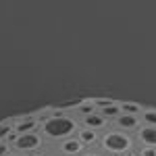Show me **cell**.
Wrapping results in <instances>:
<instances>
[{
    "instance_id": "cell-16",
    "label": "cell",
    "mask_w": 156,
    "mask_h": 156,
    "mask_svg": "<svg viewBox=\"0 0 156 156\" xmlns=\"http://www.w3.org/2000/svg\"><path fill=\"white\" fill-rule=\"evenodd\" d=\"M79 156H104V154H102L98 148H92V150H83V152H81Z\"/></svg>"
},
{
    "instance_id": "cell-19",
    "label": "cell",
    "mask_w": 156,
    "mask_h": 156,
    "mask_svg": "<svg viewBox=\"0 0 156 156\" xmlns=\"http://www.w3.org/2000/svg\"><path fill=\"white\" fill-rule=\"evenodd\" d=\"M6 156H27V154H19V152H11V154H6Z\"/></svg>"
},
{
    "instance_id": "cell-6",
    "label": "cell",
    "mask_w": 156,
    "mask_h": 156,
    "mask_svg": "<svg viewBox=\"0 0 156 156\" xmlns=\"http://www.w3.org/2000/svg\"><path fill=\"white\" fill-rule=\"evenodd\" d=\"M40 127V117L37 115H27L21 119L12 121V135H25V133H34Z\"/></svg>"
},
{
    "instance_id": "cell-17",
    "label": "cell",
    "mask_w": 156,
    "mask_h": 156,
    "mask_svg": "<svg viewBox=\"0 0 156 156\" xmlns=\"http://www.w3.org/2000/svg\"><path fill=\"white\" fill-rule=\"evenodd\" d=\"M12 150H11V146H9V142H2L0 144V156H6V154H11Z\"/></svg>"
},
{
    "instance_id": "cell-2",
    "label": "cell",
    "mask_w": 156,
    "mask_h": 156,
    "mask_svg": "<svg viewBox=\"0 0 156 156\" xmlns=\"http://www.w3.org/2000/svg\"><path fill=\"white\" fill-rule=\"evenodd\" d=\"M135 140L129 133H123L119 129H108V131L100 133L98 140V150L104 156H123V154H133L135 152Z\"/></svg>"
},
{
    "instance_id": "cell-11",
    "label": "cell",
    "mask_w": 156,
    "mask_h": 156,
    "mask_svg": "<svg viewBox=\"0 0 156 156\" xmlns=\"http://www.w3.org/2000/svg\"><path fill=\"white\" fill-rule=\"evenodd\" d=\"M96 110H98V112H100V115H102L106 121H110V123H112V121H115V119L121 115V108H119V102H117V100H112L108 106H100V108H96Z\"/></svg>"
},
{
    "instance_id": "cell-8",
    "label": "cell",
    "mask_w": 156,
    "mask_h": 156,
    "mask_svg": "<svg viewBox=\"0 0 156 156\" xmlns=\"http://www.w3.org/2000/svg\"><path fill=\"white\" fill-rule=\"evenodd\" d=\"M135 146H146V148H156V127L142 125L137 131L133 133Z\"/></svg>"
},
{
    "instance_id": "cell-12",
    "label": "cell",
    "mask_w": 156,
    "mask_h": 156,
    "mask_svg": "<svg viewBox=\"0 0 156 156\" xmlns=\"http://www.w3.org/2000/svg\"><path fill=\"white\" fill-rule=\"evenodd\" d=\"M119 108L123 115H131V117H140L144 110L142 104H135V102H119Z\"/></svg>"
},
{
    "instance_id": "cell-15",
    "label": "cell",
    "mask_w": 156,
    "mask_h": 156,
    "mask_svg": "<svg viewBox=\"0 0 156 156\" xmlns=\"http://www.w3.org/2000/svg\"><path fill=\"white\" fill-rule=\"evenodd\" d=\"M133 156H156V148H146V146H137Z\"/></svg>"
},
{
    "instance_id": "cell-20",
    "label": "cell",
    "mask_w": 156,
    "mask_h": 156,
    "mask_svg": "<svg viewBox=\"0 0 156 156\" xmlns=\"http://www.w3.org/2000/svg\"><path fill=\"white\" fill-rule=\"evenodd\" d=\"M123 156H133V154H123Z\"/></svg>"
},
{
    "instance_id": "cell-13",
    "label": "cell",
    "mask_w": 156,
    "mask_h": 156,
    "mask_svg": "<svg viewBox=\"0 0 156 156\" xmlns=\"http://www.w3.org/2000/svg\"><path fill=\"white\" fill-rule=\"evenodd\" d=\"M140 121H142V125L156 127V110L154 108H144L142 115H140Z\"/></svg>"
},
{
    "instance_id": "cell-14",
    "label": "cell",
    "mask_w": 156,
    "mask_h": 156,
    "mask_svg": "<svg viewBox=\"0 0 156 156\" xmlns=\"http://www.w3.org/2000/svg\"><path fill=\"white\" fill-rule=\"evenodd\" d=\"M11 135H12V121L0 123V144H2V142H9Z\"/></svg>"
},
{
    "instance_id": "cell-4",
    "label": "cell",
    "mask_w": 156,
    "mask_h": 156,
    "mask_svg": "<svg viewBox=\"0 0 156 156\" xmlns=\"http://www.w3.org/2000/svg\"><path fill=\"white\" fill-rule=\"evenodd\" d=\"M79 121V127H85V129H92V131L96 133H104L110 129V121H106L100 112H92V115H85V117H81Z\"/></svg>"
},
{
    "instance_id": "cell-3",
    "label": "cell",
    "mask_w": 156,
    "mask_h": 156,
    "mask_svg": "<svg viewBox=\"0 0 156 156\" xmlns=\"http://www.w3.org/2000/svg\"><path fill=\"white\" fill-rule=\"evenodd\" d=\"M9 146H11L12 152H19V154H37V152H44L48 146L44 142V137L37 131L34 133H25V135H11L9 137Z\"/></svg>"
},
{
    "instance_id": "cell-1",
    "label": "cell",
    "mask_w": 156,
    "mask_h": 156,
    "mask_svg": "<svg viewBox=\"0 0 156 156\" xmlns=\"http://www.w3.org/2000/svg\"><path fill=\"white\" fill-rule=\"evenodd\" d=\"M37 117H40L37 133L44 137L46 146H54L62 140L75 137V133L79 129V121L71 112H60L56 108H46L44 112H37Z\"/></svg>"
},
{
    "instance_id": "cell-10",
    "label": "cell",
    "mask_w": 156,
    "mask_h": 156,
    "mask_svg": "<svg viewBox=\"0 0 156 156\" xmlns=\"http://www.w3.org/2000/svg\"><path fill=\"white\" fill-rule=\"evenodd\" d=\"M92 112H96L94 100H77L75 108L71 110V115L75 117V119H81V117H85V115H92Z\"/></svg>"
},
{
    "instance_id": "cell-9",
    "label": "cell",
    "mask_w": 156,
    "mask_h": 156,
    "mask_svg": "<svg viewBox=\"0 0 156 156\" xmlns=\"http://www.w3.org/2000/svg\"><path fill=\"white\" fill-rule=\"evenodd\" d=\"M75 140L83 146V150H92V148H98L100 133L92 131V129H85V127H79V129H77V133H75Z\"/></svg>"
},
{
    "instance_id": "cell-7",
    "label": "cell",
    "mask_w": 156,
    "mask_h": 156,
    "mask_svg": "<svg viewBox=\"0 0 156 156\" xmlns=\"http://www.w3.org/2000/svg\"><path fill=\"white\" fill-rule=\"evenodd\" d=\"M52 148H54V156H79L83 152V146L79 144L75 137L62 140L58 144H54Z\"/></svg>"
},
{
    "instance_id": "cell-18",
    "label": "cell",
    "mask_w": 156,
    "mask_h": 156,
    "mask_svg": "<svg viewBox=\"0 0 156 156\" xmlns=\"http://www.w3.org/2000/svg\"><path fill=\"white\" fill-rule=\"evenodd\" d=\"M31 156H50V154H46V150H44V152H37V154H31Z\"/></svg>"
},
{
    "instance_id": "cell-5",
    "label": "cell",
    "mask_w": 156,
    "mask_h": 156,
    "mask_svg": "<svg viewBox=\"0 0 156 156\" xmlns=\"http://www.w3.org/2000/svg\"><path fill=\"white\" fill-rule=\"evenodd\" d=\"M110 127H112V129H119V131H123V133L133 135V133L142 127V121H140V117H131V115H123V112H121L119 117L110 123Z\"/></svg>"
}]
</instances>
